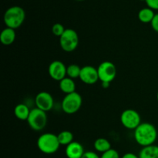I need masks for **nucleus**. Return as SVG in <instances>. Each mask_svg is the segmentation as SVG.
Wrapping results in <instances>:
<instances>
[{
	"mask_svg": "<svg viewBox=\"0 0 158 158\" xmlns=\"http://www.w3.org/2000/svg\"><path fill=\"white\" fill-rule=\"evenodd\" d=\"M148 7L153 10H158V0H146L145 1Z\"/></svg>",
	"mask_w": 158,
	"mask_h": 158,
	"instance_id": "5701e85b",
	"label": "nucleus"
},
{
	"mask_svg": "<svg viewBox=\"0 0 158 158\" xmlns=\"http://www.w3.org/2000/svg\"><path fill=\"white\" fill-rule=\"evenodd\" d=\"M66 68L67 67L60 60H53L49 65L48 72L51 78L60 81L66 77Z\"/></svg>",
	"mask_w": 158,
	"mask_h": 158,
	"instance_id": "9d476101",
	"label": "nucleus"
},
{
	"mask_svg": "<svg viewBox=\"0 0 158 158\" xmlns=\"http://www.w3.org/2000/svg\"><path fill=\"white\" fill-rule=\"evenodd\" d=\"M99 79L101 82H112L117 76V68L110 61H103L97 68Z\"/></svg>",
	"mask_w": 158,
	"mask_h": 158,
	"instance_id": "6e6552de",
	"label": "nucleus"
},
{
	"mask_svg": "<svg viewBox=\"0 0 158 158\" xmlns=\"http://www.w3.org/2000/svg\"><path fill=\"white\" fill-rule=\"evenodd\" d=\"M83 104L82 96L77 91L65 95L62 101V109L66 114H74L80 109Z\"/></svg>",
	"mask_w": 158,
	"mask_h": 158,
	"instance_id": "20e7f679",
	"label": "nucleus"
},
{
	"mask_svg": "<svg viewBox=\"0 0 158 158\" xmlns=\"http://www.w3.org/2000/svg\"><path fill=\"white\" fill-rule=\"evenodd\" d=\"M16 33L14 29L12 28L6 27L2 29L0 34V41L3 45L9 46L12 44L15 40Z\"/></svg>",
	"mask_w": 158,
	"mask_h": 158,
	"instance_id": "ddd939ff",
	"label": "nucleus"
},
{
	"mask_svg": "<svg viewBox=\"0 0 158 158\" xmlns=\"http://www.w3.org/2000/svg\"><path fill=\"white\" fill-rule=\"evenodd\" d=\"M81 158H100V156H99V155L96 152L86 151Z\"/></svg>",
	"mask_w": 158,
	"mask_h": 158,
	"instance_id": "b1692460",
	"label": "nucleus"
},
{
	"mask_svg": "<svg viewBox=\"0 0 158 158\" xmlns=\"http://www.w3.org/2000/svg\"><path fill=\"white\" fill-rule=\"evenodd\" d=\"M120 122L125 128L134 130L141 123V118L136 110L128 108L120 115Z\"/></svg>",
	"mask_w": 158,
	"mask_h": 158,
	"instance_id": "0eeeda50",
	"label": "nucleus"
},
{
	"mask_svg": "<svg viewBox=\"0 0 158 158\" xmlns=\"http://www.w3.org/2000/svg\"><path fill=\"white\" fill-rule=\"evenodd\" d=\"M66 29L61 23H55L52 27V32L54 36L60 37L65 32Z\"/></svg>",
	"mask_w": 158,
	"mask_h": 158,
	"instance_id": "412c9836",
	"label": "nucleus"
},
{
	"mask_svg": "<svg viewBox=\"0 0 158 158\" xmlns=\"http://www.w3.org/2000/svg\"><path fill=\"white\" fill-rule=\"evenodd\" d=\"M29 127L34 131H41L47 124V115L46 112L43 111L38 108L31 109L27 120Z\"/></svg>",
	"mask_w": 158,
	"mask_h": 158,
	"instance_id": "39448f33",
	"label": "nucleus"
},
{
	"mask_svg": "<svg viewBox=\"0 0 158 158\" xmlns=\"http://www.w3.org/2000/svg\"><path fill=\"white\" fill-rule=\"evenodd\" d=\"M94 149L99 153H104L111 149V143L105 138H98L94 142Z\"/></svg>",
	"mask_w": 158,
	"mask_h": 158,
	"instance_id": "a211bd4d",
	"label": "nucleus"
},
{
	"mask_svg": "<svg viewBox=\"0 0 158 158\" xmlns=\"http://www.w3.org/2000/svg\"><path fill=\"white\" fill-rule=\"evenodd\" d=\"M30 111L31 110L26 104L20 103L15 107L14 114H15V117L20 120H27Z\"/></svg>",
	"mask_w": 158,
	"mask_h": 158,
	"instance_id": "dca6fc26",
	"label": "nucleus"
},
{
	"mask_svg": "<svg viewBox=\"0 0 158 158\" xmlns=\"http://www.w3.org/2000/svg\"><path fill=\"white\" fill-rule=\"evenodd\" d=\"M60 45L62 50L66 52H73L79 45V36L73 29H66L60 37Z\"/></svg>",
	"mask_w": 158,
	"mask_h": 158,
	"instance_id": "423d86ee",
	"label": "nucleus"
},
{
	"mask_svg": "<svg viewBox=\"0 0 158 158\" xmlns=\"http://www.w3.org/2000/svg\"><path fill=\"white\" fill-rule=\"evenodd\" d=\"M157 130L150 122H141L134 129V139L141 147H148L154 144L157 139Z\"/></svg>",
	"mask_w": 158,
	"mask_h": 158,
	"instance_id": "f257e3e1",
	"label": "nucleus"
},
{
	"mask_svg": "<svg viewBox=\"0 0 158 158\" xmlns=\"http://www.w3.org/2000/svg\"><path fill=\"white\" fill-rule=\"evenodd\" d=\"M154 15H155L154 10L149 7L143 8V9H140L138 12L139 20L143 23H151Z\"/></svg>",
	"mask_w": 158,
	"mask_h": 158,
	"instance_id": "f3484780",
	"label": "nucleus"
},
{
	"mask_svg": "<svg viewBox=\"0 0 158 158\" xmlns=\"http://www.w3.org/2000/svg\"><path fill=\"white\" fill-rule=\"evenodd\" d=\"M80 79L86 85H94L97 83L99 79L97 68L90 65H86L81 68Z\"/></svg>",
	"mask_w": 158,
	"mask_h": 158,
	"instance_id": "9b49d317",
	"label": "nucleus"
},
{
	"mask_svg": "<svg viewBox=\"0 0 158 158\" xmlns=\"http://www.w3.org/2000/svg\"><path fill=\"white\" fill-rule=\"evenodd\" d=\"M35 104L36 108L44 112H49L53 108L54 100L52 94L47 91H40L35 98Z\"/></svg>",
	"mask_w": 158,
	"mask_h": 158,
	"instance_id": "1a4fd4ad",
	"label": "nucleus"
},
{
	"mask_svg": "<svg viewBox=\"0 0 158 158\" xmlns=\"http://www.w3.org/2000/svg\"><path fill=\"white\" fill-rule=\"evenodd\" d=\"M85 153L83 145L77 141H73L66 146L65 153L67 158H81Z\"/></svg>",
	"mask_w": 158,
	"mask_h": 158,
	"instance_id": "f8f14e48",
	"label": "nucleus"
},
{
	"mask_svg": "<svg viewBox=\"0 0 158 158\" xmlns=\"http://www.w3.org/2000/svg\"><path fill=\"white\" fill-rule=\"evenodd\" d=\"M151 27L155 32L158 33V13H155L154 19L152 20L151 23Z\"/></svg>",
	"mask_w": 158,
	"mask_h": 158,
	"instance_id": "393cba45",
	"label": "nucleus"
},
{
	"mask_svg": "<svg viewBox=\"0 0 158 158\" xmlns=\"http://www.w3.org/2000/svg\"><path fill=\"white\" fill-rule=\"evenodd\" d=\"M100 158H120V156L117 150L111 148L110 150L102 153Z\"/></svg>",
	"mask_w": 158,
	"mask_h": 158,
	"instance_id": "4be33fe9",
	"label": "nucleus"
},
{
	"mask_svg": "<svg viewBox=\"0 0 158 158\" xmlns=\"http://www.w3.org/2000/svg\"><path fill=\"white\" fill-rule=\"evenodd\" d=\"M157 102H158V91H157Z\"/></svg>",
	"mask_w": 158,
	"mask_h": 158,
	"instance_id": "cd10ccee",
	"label": "nucleus"
},
{
	"mask_svg": "<svg viewBox=\"0 0 158 158\" xmlns=\"http://www.w3.org/2000/svg\"><path fill=\"white\" fill-rule=\"evenodd\" d=\"M26 20V12L22 7L13 6L5 12L3 20L6 27L17 29L20 27Z\"/></svg>",
	"mask_w": 158,
	"mask_h": 158,
	"instance_id": "f03ea898",
	"label": "nucleus"
},
{
	"mask_svg": "<svg viewBox=\"0 0 158 158\" xmlns=\"http://www.w3.org/2000/svg\"><path fill=\"white\" fill-rule=\"evenodd\" d=\"M77 1H83V0H77Z\"/></svg>",
	"mask_w": 158,
	"mask_h": 158,
	"instance_id": "c756f323",
	"label": "nucleus"
},
{
	"mask_svg": "<svg viewBox=\"0 0 158 158\" xmlns=\"http://www.w3.org/2000/svg\"><path fill=\"white\" fill-rule=\"evenodd\" d=\"M59 82H60V90L66 94L76 91V83L74 79L66 77Z\"/></svg>",
	"mask_w": 158,
	"mask_h": 158,
	"instance_id": "4468645a",
	"label": "nucleus"
},
{
	"mask_svg": "<svg viewBox=\"0 0 158 158\" xmlns=\"http://www.w3.org/2000/svg\"><path fill=\"white\" fill-rule=\"evenodd\" d=\"M140 1H146V0H140Z\"/></svg>",
	"mask_w": 158,
	"mask_h": 158,
	"instance_id": "c85d7f7f",
	"label": "nucleus"
},
{
	"mask_svg": "<svg viewBox=\"0 0 158 158\" xmlns=\"http://www.w3.org/2000/svg\"><path fill=\"white\" fill-rule=\"evenodd\" d=\"M138 156L140 158H158V146L153 144L143 147Z\"/></svg>",
	"mask_w": 158,
	"mask_h": 158,
	"instance_id": "2eb2a0df",
	"label": "nucleus"
},
{
	"mask_svg": "<svg viewBox=\"0 0 158 158\" xmlns=\"http://www.w3.org/2000/svg\"><path fill=\"white\" fill-rule=\"evenodd\" d=\"M57 136H58L60 145L67 146L72 142H73V134L68 130H63V131L60 132L57 135Z\"/></svg>",
	"mask_w": 158,
	"mask_h": 158,
	"instance_id": "6ab92c4d",
	"label": "nucleus"
},
{
	"mask_svg": "<svg viewBox=\"0 0 158 158\" xmlns=\"http://www.w3.org/2000/svg\"><path fill=\"white\" fill-rule=\"evenodd\" d=\"M57 135L52 133H45L37 139V147L45 154H52L58 151L60 147Z\"/></svg>",
	"mask_w": 158,
	"mask_h": 158,
	"instance_id": "7ed1b4c3",
	"label": "nucleus"
},
{
	"mask_svg": "<svg viewBox=\"0 0 158 158\" xmlns=\"http://www.w3.org/2000/svg\"><path fill=\"white\" fill-rule=\"evenodd\" d=\"M80 71H81V68L79 65L72 64H69L66 68V76L72 79L80 77Z\"/></svg>",
	"mask_w": 158,
	"mask_h": 158,
	"instance_id": "aec40b11",
	"label": "nucleus"
},
{
	"mask_svg": "<svg viewBox=\"0 0 158 158\" xmlns=\"http://www.w3.org/2000/svg\"><path fill=\"white\" fill-rule=\"evenodd\" d=\"M121 158H140L139 156L134 153H126Z\"/></svg>",
	"mask_w": 158,
	"mask_h": 158,
	"instance_id": "a878e982",
	"label": "nucleus"
},
{
	"mask_svg": "<svg viewBox=\"0 0 158 158\" xmlns=\"http://www.w3.org/2000/svg\"><path fill=\"white\" fill-rule=\"evenodd\" d=\"M102 86H103V88H106L110 86V83L109 82H102Z\"/></svg>",
	"mask_w": 158,
	"mask_h": 158,
	"instance_id": "bb28decb",
	"label": "nucleus"
}]
</instances>
